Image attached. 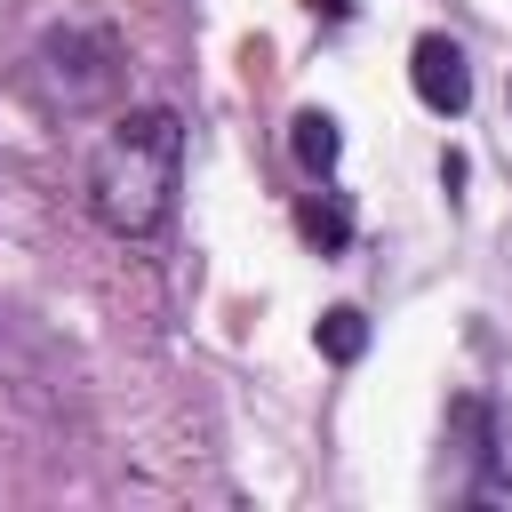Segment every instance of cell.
Returning a JSON list of instances; mask_svg holds the SVG:
<instances>
[{
	"mask_svg": "<svg viewBox=\"0 0 512 512\" xmlns=\"http://www.w3.org/2000/svg\"><path fill=\"white\" fill-rule=\"evenodd\" d=\"M312 336H320V352H328V360H360V352H368V320H360L352 304L320 312V328H312Z\"/></svg>",
	"mask_w": 512,
	"mask_h": 512,
	"instance_id": "cell-4",
	"label": "cell"
},
{
	"mask_svg": "<svg viewBox=\"0 0 512 512\" xmlns=\"http://www.w3.org/2000/svg\"><path fill=\"white\" fill-rule=\"evenodd\" d=\"M296 224H304V240H320V248H344V240H352V208H344V200H304Z\"/></svg>",
	"mask_w": 512,
	"mask_h": 512,
	"instance_id": "cell-5",
	"label": "cell"
},
{
	"mask_svg": "<svg viewBox=\"0 0 512 512\" xmlns=\"http://www.w3.org/2000/svg\"><path fill=\"white\" fill-rule=\"evenodd\" d=\"M176 168H184V120L176 112H128L88 160V200L112 232L144 240L176 208Z\"/></svg>",
	"mask_w": 512,
	"mask_h": 512,
	"instance_id": "cell-1",
	"label": "cell"
},
{
	"mask_svg": "<svg viewBox=\"0 0 512 512\" xmlns=\"http://www.w3.org/2000/svg\"><path fill=\"white\" fill-rule=\"evenodd\" d=\"M408 80H416V96H424L440 120H456V112L472 104V56H464L448 32H424V40H416V56H408Z\"/></svg>",
	"mask_w": 512,
	"mask_h": 512,
	"instance_id": "cell-2",
	"label": "cell"
},
{
	"mask_svg": "<svg viewBox=\"0 0 512 512\" xmlns=\"http://www.w3.org/2000/svg\"><path fill=\"white\" fill-rule=\"evenodd\" d=\"M288 152H296V168H304V176H328V168H336V152H344V136H336V120H328V112H296V120H288Z\"/></svg>",
	"mask_w": 512,
	"mask_h": 512,
	"instance_id": "cell-3",
	"label": "cell"
}]
</instances>
